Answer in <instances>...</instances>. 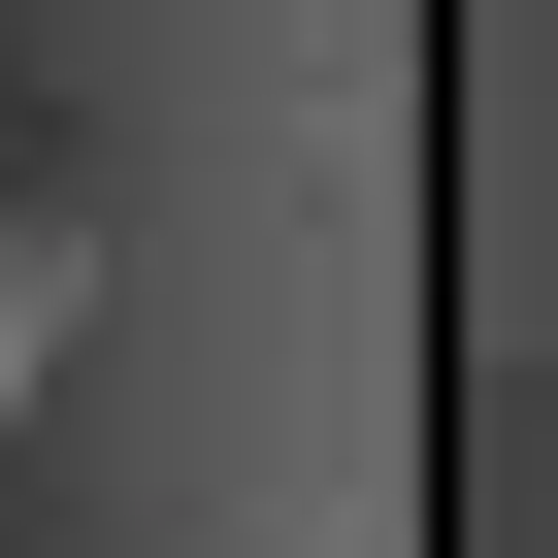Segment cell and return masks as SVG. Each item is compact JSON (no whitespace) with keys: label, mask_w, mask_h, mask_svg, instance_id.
Masks as SVG:
<instances>
[{"label":"cell","mask_w":558,"mask_h":558,"mask_svg":"<svg viewBox=\"0 0 558 558\" xmlns=\"http://www.w3.org/2000/svg\"><path fill=\"white\" fill-rule=\"evenodd\" d=\"M34 362H66V230L0 197V427H34Z\"/></svg>","instance_id":"obj_1"}]
</instances>
